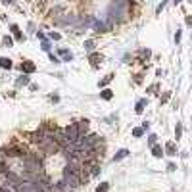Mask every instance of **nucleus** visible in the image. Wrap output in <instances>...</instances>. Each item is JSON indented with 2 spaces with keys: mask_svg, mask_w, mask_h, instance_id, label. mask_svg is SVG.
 <instances>
[{
  "mask_svg": "<svg viewBox=\"0 0 192 192\" xmlns=\"http://www.w3.org/2000/svg\"><path fill=\"white\" fill-rule=\"evenodd\" d=\"M156 90H158V85H152V87L148 89V92H152V94H156Z\"/></svg>",
  "mask_w": 192,
  "mask_h": 192,
  "instance_id": "nucleus-24",
  "label": "nucleus"
},
{
  "mask_svg": "<svg viewBox=\"0 0 192 192\" xmlns=\"http://www.w3.org/2000/svg\"><path fill=\"white\" fill-rule=\"evenodd\" d=\"M133 134H134V136H142V134H144V129H142V127L133 129Z\"/></svg>",
  "mask_w": 192,
  "mask_h": 192,
  "instance_id": "nucleus-18",
  "label": "nucleus"
},
{
  "mask_svg": "<svg viewBox=\"0 0 192 192\" xmlns=\"http://www.w3.org/2000/svg\"><path fill=\"white\" fill-rule=\"evenodd\" d=\"M64 181L71 186V188H73V190H75V188H79V186H81L83 177H81L79 173H73V171H67V169H65V171H64Z\"/></svg>",
  "mask_w": 192,
  "mask_h": 192,
  "instance_id": "nucleus-2",
  "label": "nucleus"
},
{
  "mask_svg": "<svg viewBox=\"0 0 192 192\" xmlns=\"http://www.w3.org/2000/svg\"><path fill=\"white\" fill-rule=\"evenodd\" d=\"M2 154L8 156V158H21V156H25L27 152L23 150V148H19V146H12V148H4Z\"/></svg>",
  "mask_w": 192,
  "mask_h": 192,
  "instance_id": "nucleus-4",
  "label": "nucleus"
},
{
  "mask_svg": "<svg viewBox=\"0 0 192 192\" xmlns=\"http://www.w3.org/2000/svg\"><path fill=\"white\" fill-rule=\"evenodd\" d=\"M85 48H87L89 52H92L94 50V42H92V40H87V42H85Z\"/></svg>",
  "mask_w": 192,
  "mask_h": 192,
  "instance_id": "nucleus-19",
  "label": "nucleus"
},
{
  "mask_svg": "<svg viewBox=\"0 0 192 192\" xmlns=\"http://www.w3.org/2000/svg\"><path fill=\"white\" fill-rule=\"evenodd\" d=\"M156 138H158V136H156V134H150V136H148V142H150V144H156Z\"/></svg>",
  "mask_w": 192,
  "mask_h": 192,
  "instance_id": "nucleus-23",
  "label": "nucleus"
},
{
  "mask_svg": "<svg viewBox=\"0 0 192 192\" xmlns=\"http://www.w3.org/2000/svg\"><path fill=\"white\" fill-rule=\"evenodd\" d=\"M50 60H52V62H54V64H60V60H58V58L54 56V54H50Z\"/></svg>",
  "mask_w": 192,
  "mask_h": 192,
  "instance_id": "nucleus-25",
  "label": "nucleus"
},
{
  "mask_svg": "<svg viewBox=\"0 0 192 192\" xmlns=\"http://www.w3.org/2000/svg\"><path fill=\"white\" fill-rule=\"evenodd\" d=\"M42 50H50V44H48V42H42Z\"/></svg>",
  "mask_w": 192,
  "mask_h": 192,
  "instance_id": "nucleus-27",
  "label": "nucleus"
},
{
  "mask_svg": "<svg viewBox=\"0 0 192 192\" xmlns=\"http://www.w3.org/2000/svg\"><path fill=\"white\" fill-rule=\"evenodd\" d=\"M111 79H113V75H108V77H106V79H102V81L98 83V87H106V85H108L109 81H111Z\"/></svg>",
  "mask_w": 192,
  "mask_h": 192,
  "instance_id": "nucleus-17",
  "label": "nucleus"
},
{
  "mask_svg": "<svg viewBox=\"0 0 192 192\" xmlns=\"http://www.w3.org/2000/svg\"><path fill=\"white\" fill-rule=\"evenodd\" d=\"M152 154L156 156V158H161V156H163V150H161V146L154 144V146H152Z\"/></svg>",
  "mask_w": 192,
  "mask_h": 192,
  "instance_id": "nucleus-11",
  "label": "nucleus"
},
{
  "mask_svg": "<svg viewBox=\"0 0 192 192\" xmlns=\"http://www.w3.org/2000/svg\"><path fill=\"white\" fill-rule=\"evenodd\" d=\"M144 106H146V100H138V104H136V113H142L144 111Z\"/></svg>",
  "mask_w": 192,
  "mask_h": 192,
  "instance_id": "nucleus-14",
  "label": "nucleus"
},
{
  "mask_svg": "<svg viewBox=\"0 0 192 192\" xmlns=\"http://www.w3.org/2000/svg\"><path fill=\"white\" fill-rule=\"evenodd\" d=\"M165 152L169 154V156H175V154H177V148H175V142H167V146H165Z\"/></svg>",
  "mask_w": 192,
  "mask_h": 192,
  "instance_id": "nucleus-9",
  "label": "nucleus"
},
{
  "mask_svg": "<svg viewBox=\"0 0 192 192\" xmlns=\"http://www.w3.org/2000/svg\"><path fill=\"white\" fill-rule=\"evenodd\" d=\"M23 167L27 173H42V158L38 154H25L23 156Z\"/></svg>",
  "mask_w": 192,
  "mask_h": 192,
  "instance_id": "nucleus-1",
  "label": "nucleus"
},
{
  "mask_svg": "<svg viewBox=\"0 0 192 192\" xmlns=\"http://www.w3.org/2000/svg\"><path fill=\"white\" fill-rule=\"evenodd\" d=\"M60 56L64 58L65 62H71V60H73V54H71L69 50H60Z\"/></svg>",
  "mask_w": 192,
  "mask_h": 192,
  "instance_id": "nucleus-12",
  "label": "nucleus"
},
{
  "mask_svg": "<svg viewBox=\"0 0 192 192\" xmlns=\"http://www.w3.org/2000/svg\"><path fill=\"white\" fill-rule=\"evenodd\" d=\"M108 190H109V185H108V183H102V185L96 188V192H108Z\"/></svg>",
  "mask_w": 192,
  "mask_h": 192,
  "instance_id": "nucleus-16",
  "label": "nucleus"
},
{
  "mask_svg": "<svg viewBox=\"0 0 192 192\" xmlns=\"http://www.w3.org/2000/svg\"><path fill=\"white\" fill-rule=\"evenodd\" d=\"M127 156H129V150L123 148V150H119V152L113 156V161H119V160H123V158H127Z\"/></svg>",
  "mask_w": 192,
  "mask_h": 192,
  "instance_id": "nucleus-8",
  "label": "nucleus"
},
{
  "mask_svg": "<svg viewBox=\"0 0 192 192\" xmlns=\"http://www.w3.org/2000/svg\"><path fill=\"white\" fill-rule=\"evenodd\" d=\"M181 134H183V127H181V125H177V129H175V136H177V140L181 138Z\"/></svg>",
  "mask_w": 192,
  "mask_h": 192,
  "instance_id": "nucleus-20",
  "label": "nucleus"
},
{
  "mask_svg": "<svg viewBox=\"0 0 192 192\" xmlns=\"http://www.w3.org/2000/svg\"><path fill=\"white\" fill-rule=\"evenodd\" d=\"M87 131H89V119H81V121H79V133H81V136H83Z\"/></svg>",
  "mask_w": 192,
  "mask_h": 192,
  "instance_id": "nucleus-6",
  "label": "nucleus"
},
{
  "mask_svg": "<svg viewBox=\"0 0 192 192\" xmlns=\"http://www.w3.org/2000/svg\"><path fill=\"white\" fill-rule=\"evenodd\" d=\"M90 62L96 65L98 62H102V56H100V54H90Z\"/></svg>",
  "mask_w": 192,
  "mask_h": 192,
  "instance_id": "nucleus-15",
  "label": "nucleus"
},
{
  "mask_svg": "<svg viewBox=\"0 0 192 192\" xmlns=\"http://www.w3.org/2000/svg\"><path fill=\"white\" fill-rule=\"evenodd\" d=\"M21 71L33 73V71H35V64H33V62H23V64H21Z\"/></svg>",
  "mask_w": 192,
  "mask_h": 192,
  "instance_id": "nucleus-5",
  "label": "nucleus"
},
{
  "mask_svg": "<svg viewBox=\"0 0 192 192\" xmlns=\"http://www.w3.org/2000/svg\"><path fill=\"white\" fill-rule=\"evenodd\" d=\"M4 44H6V46H12V44H13L12 37H4Z\"/></svg>",
  "mask_w": 192,
  "mask_h": 192,
  "instance_id": "nucleus-21",
  "label": "nucleus"
},
{
  "mask_svg": "<svg viewBox=\"0 0 192 192\" xmlns=\"http://www.w3.org/2000/svg\"><path fill=\"white\" fill-rule=\"evenodd\" d=\"M50 38H54V40H60V35H58V33H52Z\"/></svg>",
  "mask_w": 192,
  "mask_h": 192,
  "instance_id": "nucleus-26",
  "label": "nucleus"
},
{
  "mask_svg": "<svg viewBox=\"0 0 192 192\" xmlns=\"http://www.w3.org/2000/svg\"><path fill=\"white\" fill-rule=\"evenodd\" d=\"M175 2H181V0H175Z\"/></svg>",
  "mask_w": 192,
  "mask_h": 192,
  "instance_id": "nucleus-29",
  "label": "nucleus"
},
{
  "mask_svg": "<svg viewBox=\"0 0 192 192\" xmlns=\"http://www.w3.org/2000/svg\"><path fill=\"white\" fill-rule=\"evenodd\" d=\"M0 2H4V4H10V2H12V0H0Z\"/></svg>",
  "mask_w": 192,
  "mask_h": 192,
  "instance_id": "nucleus-28",
  "label": "nucleus"
},
{
  "mask_svg": "<svg viewBox=\"0 0 192 192\" xmlns=\"http://www.w3.org/2000/svg\"><path fill=\"white\" fill-rule=\"evenodd\" d=\"M65 136L69 138V142H75L79 136H81V133H79V123H71L69 127H65Z\"/></svg>",
  "mask_w": 192,
  "mask_h": 192,
  "instance_id": "nucleus-3",
  "label": "nucleus"
},
{
  "mask_svg": "<svg viewBox=\"0 0 192 192\" xmlns=\"http://www.w3.org/2000/svg\"><path fill=\"white\" fill-rule=\"evenodd\" d=\"M100 96H102L104 100H111V98H113V92H111L109 89H104L102 92H100Z\"/></svg>",
  "mask_w": 192,
  "mask_h": 192,
  "instance_id": "nucleus-10",
  "label": "nucleus"
},
{
  "mask_svg": "<svg viewBox=\"0 0 192 192\" xmlns=\"http://www.w3.org/2000/svg\"><path fill=\"white\" fill-rule=\"evenodd\" d=\"M0 67L12 69V60H10V58H0Z\"/></svg>",
  "mask_w": 192,
  "mask_h": 192,
  "instance_id": "nucleus-7",
  "label": "nucleus"
},
{
  "mask_svg": "<svg viewBox=\"0 0 192 192\" xmlns=\"http://www.w3.org/2000/svg\"><path fill=\"white\" fill-rule=\"evenodd\" d=\"M6 171H8L6 163H4V161H0V175H2V173H6Z\"/></svg>",
  "mask_w": 192,
  "mask_h": 192,
  "instance_id": "nucleus-22",
  "label": "nucleus"
},
{
  "mask_svg": "<svg viewBox=\"0 0 192 192\" xmlns=\"http://www.w3.org/2000/svg\"><path fill=\"white\" fill-rule=\"evenodd\" d=\"M15 85H17V87H21V85H29V77H27V75H21L17 81H15Z\"/></svg>",
  "mask_w": 192,
  "mask_h": 192,
  "instance_id": "nucleus-13",
  "label": "nucleus"
}]
</instances>
